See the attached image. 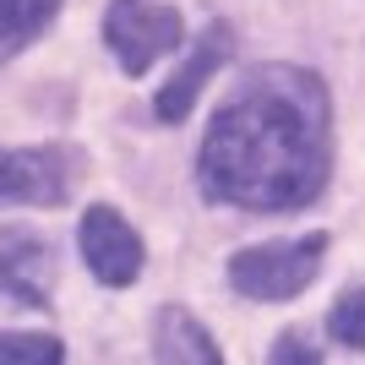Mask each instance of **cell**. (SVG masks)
<instances>
[{
    "label": "cell",
    "instance_id": "cell-5",
    "mask_svg": "<svg viewBox=\"0 0 365 365\" xmlns=\"http://www.w3.org/2000/svg\"><path fill=\"white\" fill-rule=\"evenodd\" d=\"M71 169L61 148H0V202H28V207H55L71 191Z\"/></svg>",
    "mask_w": 365,
    "mask_h": 365
},
{
    "label": "cell",
    "instance_id": "cell-12",
    "mask_svg": "<svg viewBox=\"0 0 365 365\" xmlns=\"http://www.w3.org/2000/svg\"><path fill=\"white\" fill-rule=\"evenodd\" d=\"M273 360H278V365H284V360H300V365H317V360H322V354H317V349H300V338H278V344H273Z\"/></svg>",
    "mask_w": 365,
    "mask_h": 365
},
{
    "label": "cell",
    "instance_id": "cell-2",
    "mask_svg": "<svg viewBox=\"0 0 365 365\" xmlns=\"http://www.w3.org/2000/svg\"><path fill=\"white\" fill-rule=\"evenodd\" d=\"M322 251H327V235L311 229L300 240H273V245H251V251H235L229 257V284L245 294V300H289L300 294L311 278L322 273Z\"/></svg>",
    "mask_w": 365,
    "mask_h": 365
},
{
    "label": "cell",
    "instance_id": "cell-4",
    "mask_svg": "<svg viewBox=\"0 0 365 365\" xmlns=\"http://www.w3.org/2000/svg\"><path fill=\"white\" fill-rule=\"evenodd\" d=\"M76 245H82L93 278L109 284V289H120V284H131L142 273V235L115 207H88L82 229H76Z\"/></svg>",
    "mask_w": 365,
    "mask_h": 365
},
{
    "label": "cell",
    "instance_id": "cell-7",
    "mask_svg": "<svg viewBox=\"0 0 365 365\" xmlns=\"http://www.w3.org/2000/svg\"><path fill=\"white\" fill-rule=\"evenodd\" d=\"M153 360H180V365H218L224 354H218V344L207 338V327H202L191 311H180V305H164L158 311V322H153Z\"/></svg>",
    "mask_w": 365,
    "mask_h": 365
},
{
    "label": "cell",
    "instance_id": "cell-1",
    "mask_svg": "<svg viewBox=\"0 0 365 365\" xmlns=\"http://www.w3.org/2000/svg\"><path fill=\"white\" fill-rule=\"evenodd\" d=\"M333 169V98L305 66H257L207 120L202 197L240 213H289L322 197Z\"/></svg>",
    "mask_w": 365,
    "mask_h": 365
},
{
    "label": "cell",
    "instance_id": "cell-9",
    "mask_svg": "<svg viewBox=\"0 0 365 365\" xmlns=\"http://www.w3.org/2000/svg\"><path fill=\"white\" fill-rule=\"evenodd\" d=\"M55 11L61 0H0V61H11L28 38H38V28Z\"/></svg>",
    "mask_w": 365,
    "mask_h": 365
},
{
    "label": "cell",
    "instance_id": "cell-3",
    "mask_svg": "<svg viewBox=\"0 0 365 365\" xmlns=\"http://www.w3.org/2000/svg\"><path fill=\"white\" fill-rule=\"evenodd\" d=\"M185 38V22L175 6H158V0H109L104 11V44L120 55V66L131 76H142L158 55Z\"/></svg>",
    "mask_w": 365,
    "mask_h": 365
},
{
    "label": "cell",
    "instance_id": "cell-6",
    "mask_svg": "<svg viewBox=\"0 0 365 365\" xmlns=\"http://www.w3.org/2000/svg\"><path fill=\"white\" fill-rule=\"evenodd\" d=\"M229 49H235V33H229V22H213V28H207L197 44H191V55L180 61V71H175L164 88H158V98H153V115H158L164 125H180L185 115H191V104L202 98V88L213 82V71L229 61Z\"/></svg>",
    "mask_w": 365,
    "mask_h": 365
},
{
    "label": "cell",
    "instance_id": "cell-10",
    "mask_svg": "<svg viewBox=\"0 0 365 365\" xmlns=\"http://www.w3.org/2000/svg\"><path fill=\"white\" fill-rule=\"evenodd\" d=\"M66 349L49 333H0V365H61Z\"/></svg>",
    "mask_w": 365,
    "mask_h": 365
},
{
    "label": "cell",
    "instance_id": "cell-8",
    "mask_svg": "<svg viewBox=\"0 0 365 365\" xmlns=\"http://www.w3.org/2000/svg\"><path fill=\"white\" fill-rule=\"evenodd\" d=\"M0 289L16 294L22 305H49V284H44V245L28 240V235H11V229H0Z\"/></svg>",
    "mask_w": 365,
    "mask_h": 365
},
{
    "label": "cell",
    "instance_id": "cell-11",
    "mask_svg": "<svg viewBox=\"0 0 365 365\" xmlns=\"http://www.w3.org/2000/svg\"><path fill=\"white\" fill-rule=\"evenodd\" d=\"M327 333H333L344 349H365V289H349L344 300L333 305V317H327Z\"/></svg>",
    "mask_w": 365,
    "mask_h": 365
}]
</instances>
